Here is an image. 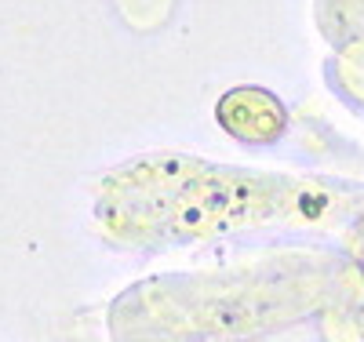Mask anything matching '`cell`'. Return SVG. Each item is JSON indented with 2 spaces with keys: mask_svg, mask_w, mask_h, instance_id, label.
<instances>
[{
  "mask_svg": "<svg viewBox=\"0 0 364 342\" xmlns=\"http://www.w3.org/2000/svg\"><path fill=\"white\" fill-rule=\"evenodd\" d=\"M91 201L99 230L120 247H171L245 230L317 223L336 208L317 182L182 149L142 153L102 171Z\"/></svg>",
  "mask_w": 364,
  "mask_h": 342,
  "instance_id": "1",
  "label": "cell"
},
{
  "mask_svg": "<svg viewBox=\"0 0 364 342\" xmlns=\"http://www.w3.org/2000/svg\"><path fill=\"white\" fill-rule=\"evenodd\" d=\"M215 120L237 142H273L284 132V106L269 91L245 84V87H230L215 102Z\"/></svg>",
  "mask_w": 364,
  "mask_h": 342,
  "instance_id": "2",
  "label": "cell"
}]
</instances>
